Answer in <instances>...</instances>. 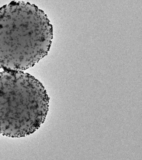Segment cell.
<instances>
[{
    "label": "cell",
    "mask_w": 142,
    "mask_h": 160,
    "mask_svg": "<svg viewBox=\"0 0 142 160\" xmlns=\"http://www.w3.org/2000/svg\"><path fill=\"white\" fill-rule=\"evenodd\" d=\"M53 27L43 10L28 2L13 1L0 8V68L22 71L47 56Z\"/></svg>",
    "instance_id": "cell-1"
},
{
    "label": "cell",
    "mask_w": 142,
    "mask_h": 160,
    "mask_svg": "<svg viewBox=\"0 0 142 160\" xmlns=\"http://www.w3.org/2000/svg\"><path fill=\"white\" fill-rule=\"evenodd\" d=\"M50 98L42 84L22 71L0 72V134L20 138L44 122Z\"/></svg>",
    "instance_id": "cell-2"
}]
</instances>
